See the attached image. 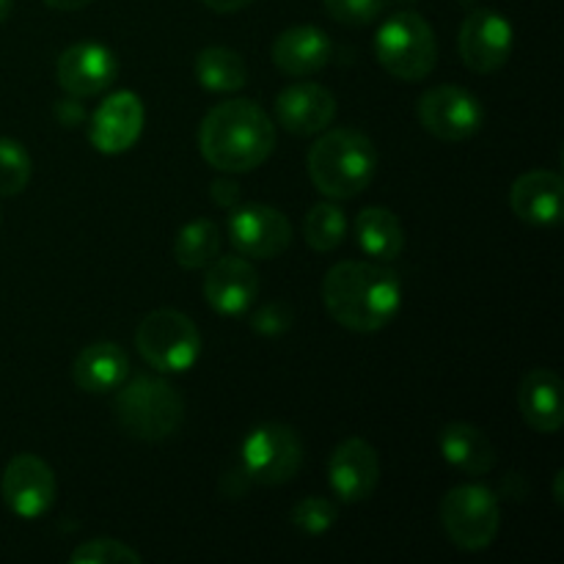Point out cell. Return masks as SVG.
Listing matches in <instances>:
<instances>
[{"instance_id": "obj_31", "label": "cell", "mask_w": 564, "mask_h": 564, "mask_svg": "<svg viewBox=\"0 0 564 564\" xmlns=\"http://www.w3.org/2000/svg\"><path fill=\"white\" fill-rule=\"evenodd\" d=\"M292 323H295V314H292V308L286 306L284 301L264 303V306H259L251 317V328L264 336L286 334V330L292 328Z\"/></svg>"}, {"instance_id": "obj_18", "label": "cell", "mask_w": 564, "mask_h": 564, "mask_svg": "<svg viewBox=\"0 0 564 564\" xmlns=\"http://www.w3.org/2000/svg\"><path fill=\"white\" fill-rule=\"evenodd\" d=\"M564 180L556 171H527L512 182V213L529 226L549 229L562 218Z\"/></svg>"}, {"instance_id": "obj_27", "label": "cell", "mask_w": 564, "mask_h": 564, "mask_svg": "<svg viewBox=\"0 0 564 564\" xmlns=\"http://www.w3.org/2000/svg\"><path fill=\"white\" fill-rule=\"evenodd\" d=\"M33 174L28 149L14 138H0V196H20Z\"/></svg>"}, {"instance_id": "obj_1", "label": "cell", "mask_w": 564, "mask_h": 564, "mask_svg": "<svg viewBox=\"0 0 564 564\" xmlns=\"http://www.w3.org/2000/svg\"><path fill=\"white\" fill-rule=\"evenodd\" d=\"M323 303L330 317L356 334L383 330L402 306V286L394 270L375 262H339L325 273Z\"/></svg>"}, {"instance_id": "obj_9", "label": "cell", "mask_w": 564, "mask_h": 564, "mask_svg": "<svg viewBox=\"0 0 564 564\" xmlns=\"http://www.w3.org/2000/svg\"><path fill=\"white\" fill-rule=\"evenodd\" d=\"M419 121L433 138L446 143L468 141L482 127V105L460 86H435L419 97Z\"/></svg>"}, {"instance_id": "obj_14", "label": "cell", "mask_w": 564, "mask_h": 564, "mask_svg": "<svg viewBox=\"0 0 564 564\" xmlns=\"http://www.w3.org/2000/svg\"><path fill=\"white\" fill-rule=\"evenodd\" d=\"M147 121V110L138 94H110L88 121V141L102 154H121L138 143Z\"/></svg>"}, {"instance_id": "obj_20", "label": "cell", "mask_w": 564, "mask_h": 564, "mask_svg": "<svg viewBox=\"0 0 564 564\" xmlns=\"http://www.w3.org/2000/svg\"><path fill=\"white\" fill-rule=\"evenodd\" d=\"M334 44L317 25L286 28L273 42V64L290 77H306L328 66Z\"/></svg>"}, {"instance_id": "obj_22", "label": "cell", "mask_w": 564, "mask_h": 564, "mask_svg": "<svg viewBox=\"0 0 564 564\" xmlns=\"http://www.w3.org/2000/svg\"><path fill=\"white\" fill-rule=\"evenodd\" d=\"M438 449L452 468L485 477L496 466V449L488 435L468 422H452L438 433Z\"/></svg>"}, {"instance_id": "obj_34", "label": "cell", "mask_w": 564, "mask_h": 564, "mask_svg": "<svg viewBox=\"0 0 564 564\" xmlns=\"http://www.w3.org/2000/svg\"><path fill=\"white\" fill-rule=\"evenodd\" d=\"M207 9H213L215 14H231V11H240L246 6H251L253 0H202Z\"/></svg>"}, {"instance_id": "obj_6", "label": "cell", "mask_w": 564, "mask_h": 564, "mask_svg": "<svg viewBox=\"0 0 564 564\" xmlns=\"http://www.w3.org/2000/svg\"><path fill=\"white\" fill-rule=\"evenodd\" d=\"M135 347L143 361L158 372H185L198 361L202 334L187 314L158 308L138 325Z\"/></svg>"}, {"instance_id": "obj_29", "label": "cell", "mask_w": 564, "mask_h": 564, "mask_svg": "<svg viewBox=\"0 0 564 564\" xmlns=\"http://www.w3.org/2000/svg\"><path fill=\"white\" fill-rule=\"evenodd\" d=\"M336 518H339V510H336L334 501L319 499V496H308L292 510V523L306 534H325L334 527Z\"/></svg>"}, {"instance_id": "obj_38", "label": "cell", "mask_w": 564, "mask_h": 564, "mask_svg": "<svg viewBox=\"0 0 564 564\" xmlns=\"http://www.w3.org/2000/svg\"><path fill=\"white\" fill-rule=\"evenodd\" d=\"M405 3H408V0H405Z\"/></svg>"}, {"instance_id": "obj_13", "label": "cell", "mask_w": 564, "mask_h": 564, "mask_svg": "<svg viewBox=\"0 0 564 564\" xmlns=\"http://www.w3.org/2000/svg\"><path fill=\"white\" fill-rule=\"evenodd\" d=\"M119 77V58L99 42H80L66 47L55 64V80L69 97L88 99L108 91Z\"/></svg>"}, {"instance_id": "obj_10", "label": "cell", "mask_w": 564, "mask_h": 564, "mask_svg": "<svg viewBox=\"0 0 564 564\" xmlns=\"http://www.w3.org/2000/svg\"><path fill=\"white\" fill-rule=\"evenodd\" d=\"M512 44H516V33H512L510 20L494 9H474L463 20L460 39H457L463 64L477 75L499 72L510 61Z\"/></svg>"}, {"instance_id": "obj_26", "label": "cell", "mask_w": 564, "mask_h": 564, "mask_svg": "<svg viewBox=\"0 0 564 564\" xmlns=\"http://www.w3.org/2000/svg\"><path fill=\"white\" fill-rule=\"evenodd\" d=\"M347 235V218L336 204H314L303 218V237H306L308 248L319 253L336 251L345 242Z\"/></svg>"}, {"instance_id": "obj_35", "label": "cell", "mask_w": 564, "mask_h": 564, "mask_svg": "<svg viewBox=\"0 0 564 564\" xmlns=\"http://www.w3.org/2000/svg\"><path fill=\"white\" fill-rule=\"evenodd\" d=\"M44 3L55 11H80V9H86L91 0H44Z\"/></svg>"}, {"instance_id": "obj_16", "label": "cell", "mask_w": 564, "mask_h": 564, "mask_svg": "<svg viewBox=\"0 0 564 564\" xmlns=\"http://www.w3.org/2000/svg\"><path fill=\"white\" fill-rule=\"evenodd\" d=\"M259 273L246 257H218L207 264L204 297L224 317L246 314L257 303Z\"/></svg>"}, {"instance_id": "obj_23", "label": "cell", "mask_w": 564, "mask_h": 564, "mask_svg": "<svg viewBox=\"0 0 564 564\" xmlns=\"http://www.w3.org/2000/svg\"><path fill=\"white\" fill-rule=\"evenodd\" d=\"M356 242L372 259L391 262L405 248V229L391 209L367 207L356 218Z\"/></svg>"}, {"instance_id": "obj_17", "label": "cell", "mask_w": 564, "mask_h": 564, "mask_svg": "<svg viewBox=\"0 0 564 564\" xmlns=\"http://www.w3.org/2000/svg\"><path fill=\"white\" fill-rule=\"evenodd\" d=\"M336 116V97L319 83H292L275 97V119L292 135H319Z\"/></svg>"}, {"instance_id": "obj_24", "label": "cell", "mask_w": 564, "mask_h": 564, "mask_svg": "<svg viewBox=\"0 0 564 564\" xmlns=\"http://www.w3.org/2000/svg\"><path fill=\"white\" fill-rule=\"evenodd\" d=\"M193 72H196V80L202 83V88L215 94L240 91L248 83L246 61L229 47H204L196 55Z\"/></svg>"}, {"instance_id": "obj_7", "label": "cell", "mask_w": 564, "mask_h": 564, "mask_svg": "<svg viewBox=\"0 0 564 564\" xmlns=\"http://www.w3.org/2000/svg\"><path fill=\"white\" fill-rule=\"evenodd\" d=\"M441 523L460 551H485L501 529L499 499L485 485H457L441 499Z\"/></svg>"}, {"instance_id": "obj_36", "label": "cell", "mask_w": 564, "mask_h": 564, "mask_svg": "<svg viewBox=\"0 0 564 564\" xmlns=\"http://www.w3.org/2000/svg\"><path fill=\"white\" fill-rule=\"evenodd\" d=\"M562 479H564V474L562 471H556V477H554V499H556V505H564V499H562Z\"/></svg>"}, {"instance_id": "obj_11", "label": "cell", "mask_w": 564, "mask_h": 564, "mask_svg": "<svg viewBox=\"0 0 564 564\" xmlns=\"http://www.w3.org/2000/svg\"><path fill=\"white\" fill-rule=\"evenodd\" d=\"M0 494H3L6 507L17 518L36 521L47 516L58 496V482L55 474L42 457L36 455H17L6 466L3 479H0Z\"/></svg>"}, {"instance_id": "obj_21", "label": "cell", "mask_w": 564, "mask_h": 564, "mask_svg": "<svg viewBox=\"0 0 564 564\" xmlns=\"http://www.w3.org/2000/svg\"><path fill=\"white\" fill-rule=\"evenodd\" d=\"M127 375H130V358L116 341H94L72 367V380L86 394H108L124 383Z\"/></svg>"}, {"instance_id": "obj_12", "label": "cell", "mask_w": 564, "mask_h": 564, "mask_svg": "<svg viewBox=\"0 0 564 564\" xmlns=\"http://www.w3.org/2000/svg\"><path fill=\"white\" fill-rule=\"evenodd\" d=\"M229 240L240 257L275 259L290 248L292 224L268 204H242L229 218Z\"/></svg>"}, {"instance_id": "obj_19", "label": "cell", "mask_w": 564, "mask_h": 564, "mask_svg": "<svg viewBox=\"0 0 564 564\" xmlns=\"http://www.w3.org/2000/svg\"><path fill=\"white\" fill-rule=\"evenodd\" d=\"M518 408H521L523 422L532 430L545 435L560 433L564 424L560 375L551 369H532L523 375L521 386H518Z\"/></svg>"}, {"instance_id": "obj_28", "label": "cell", "mask_w": 564, "mask_h": 564, "mask_svg": "<svg viewBox=\"0 0 564 564\" xmlns=\"http://www.w3.org/2000/svg\"><path fill=\"white\" fill-rule=\"evenodd\" d=\"M72 564H141V554L113 538H97L77 545L69 556Z\"/></svg>"}, {"instance_id": "obj_37", "label": "cell", "mask_w": 564, "mask_h": 564, "mask_svg": "<svg viewBox=\"0 0 564 564\" xmlns=\"http://www.w3.org/2000/svg\"><path fill=\"white\" fill-rule=\"evenodd\" d=\"M11 9H14V0H0V25H3V22L9 20Z\"/></svg>"}, {"instance_id": "obj_32", "label": "cell", "mask_w": 564, "mask_h": 564, "mask_svg": "<svg viewBox=\"0 0 564 564\" xmlns=\"http://www.w3.org/2000/svg\"><path fill=\"white\" fill-rule=\"evenodd\" d=\"M55 119H58V124L64 127H77L83 124V119H86V110H83V102L77 97H69V99H61L58 105H55Z\"/></svg>"}, {"instance_id": "obj_3", "label": "cell", "mask_w": 564, "mask_h": 564, "mask_svg": "<svg viewBox=\"0 0 564 564\" xmlns=\"http://www.w3.org/2000/svg\"><path fill=\"white\" fill-rule=\"evenodd\" d=\"M308 176L323 196L334 202L356 198L372 185L378 171L375 143L358 130H323L308 149Z\"/></svg>"}, {"instance_id": "obj_33", "label": "cell", "mask_w": 564, "mask_h": 564, "mask_svg": "<svg viewBox=\"0 0 564 564\" xmlns=\"http://www.w3.org/2000/svg\"><path fill=\"white\" fill-rule=\"evenodd\" d=\"M209 196H213V202L218 204V207H235L237 202H240V185L231 180H215L213 185H209Z\"/></svg>"}, {"instance_id": "obj_8", "label": "cell", "mask_w": 564, "mask_h": 564, "mask_svg": "<svg viewBox=\"0 0 564 564\" xmlns=\"http://www.w3.org/2000/svg\"><path fill=\"white\" fill-rule=\"evenodd\" d=\"M242 468L248 482L264 485V488H279L286 485L303 463V444L297 433L286 424L268 422L259 424L242 441Z\"/></svg>"}, {"instance_id": "obj_30", "label": "cell", "mask_w": 564, "mask_h": 564, "mask_svg": "<svg viewBox=\"0 0 564 564\" xmlns=\"http://www.w3.org/2000/svg\"><path fill=\"white\" fill-rule=\"evenodd\" d=\"M323 6L330 20L350 28L369 25L386 11V0H323Z\"/></svg>"}, {"instance_id": "obj_25", "label": "cell", "mask_w": 564, "mask_h": 564, "mask_svg": "<svg viewBox=\"0 0 564 564\" xmlns=\"http://www.w3.org/2000/svg\"><path fill=\"white\" fill-rule=\"evenodd\" d=\"M220 229L215 220H193L182 226L174 240V259L185 270H204L220 257Z\"/></svg>"}, {"instance_id": "obj_5", "label": "cell", "mask_w": 564, "mask_h": 564, "mask_svg": "<svg viewBox=\"0 0 564 564\" xmlns=\"http://www.w3.org/2000/svg\"><path fill=\"white\" fill-rule=\"evenodd\" d=\"M375 58L397 80H424L438 61L433 25L416 11H397L378 28Z\"/></svg>"}, {"instance_id": "obj_4", "label": "cell", "mask_w": 564, "mask_h": 564, "mask_svg": "<svg viewBox=\"0 0 564 564\" xmlns=\"http://www.w3.org/2000/svg\"><path fill=\"white\" fill-rule=\"evenodd\" d=\"M113 411L116 422L132 438L165 441L182 427L185 400L169 380L154 378V375H138L127 386H119Z\"/></svg>"}, {"instance_id": "obj_15", "label": "cell", "mask_w": 564, "mask_h": 564, "mask_svg": "<svg viewBox=\"0 0 564 564\" xmlns=\"http://www.w3.org/2000/svg\"><path fill=\"white\" fill-rule=\"evenodd\" d=\"M328 482L336 499L345 505H361L372 499L380 482V460L372 444L364 438H347L328 460Z\"/></svg>"}, {"instance_id": "obj_2", "label": "cell", "mask_w": 564, "mask_h": 564, "mask_svg": "<svg viewBox=\"0 0 564 564\" xmlns=\"http://www.w3.org/2000/svg\"><path fill=\"white\" fill-rule=\"evenodd\" d=\"M198 149L220 174H248L273 154L275 124L251 99H229L204 116Z\"/></svg>"}]
</instances>
